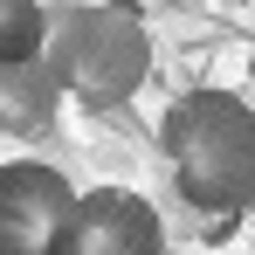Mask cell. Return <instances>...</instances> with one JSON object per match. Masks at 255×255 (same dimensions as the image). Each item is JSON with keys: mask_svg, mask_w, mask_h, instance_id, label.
Instances as JSON below:
<instances>
[{"mask_svg": "<svg viewBox=\"0 0 255 255\" xmlns=\"http://www.w3.org/2000/svg\"><path fill=\"white\" fill-rule=\"evenodd\" d=\"M159 152L186 207L200 214L255 207V111L235 90H186L159 125Z\"/></svg>", "mask_w": 255, "mask_h": 255, "instance_id": "1", "label": "cell"}, {"mask_svg": "<svg viewBox=\"0 0 255 255\" xmlns=\"http://www.w3.org/2000/svg\"><path fill=\"white\" fill-rule=\"evenodd\" d=\"M48 48V7L42 0H0V62Z\"/></svg>", "mask_w": 255, "mask_h": 255, "instance_id": "6", "label": "cell"}, {"mask_svg": "<svg viewBox=\"0 0 255 255\" xmlns=\"http://www.w3.org/2000/svg\"><path fill=\"white\" fill-rule=\"evenodd\" d=\"M48 69L90 111H118L152 69V35L131 0H62L48 7Z\"/></svg>", "mask_w": 255, "mask_h": 255, "instance_id": "2", "label": "cell"}, {"mask_svg": "<svg viewBox=\"0 0 255 255\" xmlns=\"http://www.w3.org/2000/svg\"><path fill=\"white\" fill-rule=\"evenodd\" d=\"M159 249H166V228L152 200L125 186H97V193H76V214L55 255H159Z\"/></svg>", "mask_w": 255, "mask_h": 255, "instance_id": "4", "label": "cell"}, {"mask_svg": "<svg viewBox=\"0 0 255 255\" xmlns=\"http://www.w3.org/2000/svg\"><path fill=\"white\" fill-rule=\"evenodd\" d=\"M76 214V186L55 166L14 159L0 166V255H55Z\"/></svg>", "mask_w": 255, "mask_h": 255, "instance_id": "3", "label": "cell"}, {"mask_svg": "<svg viewBox=\"0 0 255 255\" xmlns=\"http://www.w3.org/2000/svg\"><path fill=\"white\" fill-rule=\"evenodd\" d=\"M62 76L48 69V55H14L0 62V131L7 138H42L62 111Z\"/></svg>", "mask_w": 255, "mask_h": 255, "instance_id": "5", "label": "cell"}, {"mask_svg": "<svg viewBox=\"0 0 255 255\" xmlns=\"http://www.w3.org/2000/svg\"><path fill=\"white\" fill-rule=\"evenodd\" d=\"M249 214H255V207H249Z\"/></svg>", "mask_w": 255, "mask_h": 255, "instance_id": "7", "label": "cell"}]
</instances>
